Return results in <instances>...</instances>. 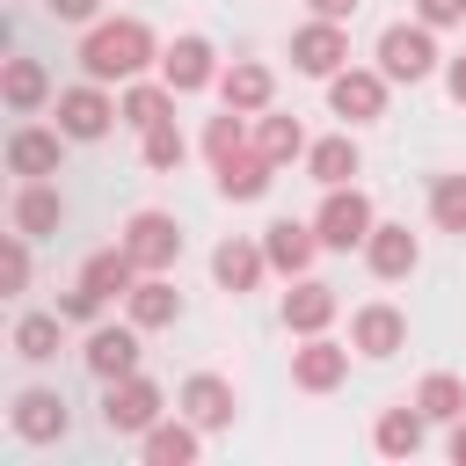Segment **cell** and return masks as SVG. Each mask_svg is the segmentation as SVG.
Listing matches in <instances>:
<instances>
[{
	"label": "cell",
	"mask_w": 466,
	"mask_h": 466,
	"mask_svg": "<svg viewBox=\"0 0 466 466\" xmlns=\"http://www.w3.org/2000/svg\"><path fill=\"white\" fill-rule=\"evenodd\" d=\"M335 313H342L335 284H320V277H291V291H284V328H291V335H328Z\"/></svg>",
	"instance_id": "cell-16"
},
{
	"label": "cell",
	"mask_w": 466,
	"mask_h": 466,
	"mask_svg": "<svg viewBox=\"0 0 466 466\" xmlns=\"http://www.w3.org/2000/svg\"><path fill=\"white\" fill-rule=\"evenodd\" d=\"M444 451H451V466H466V415L451 422V437H444Z\"/></svg>",
	"instance_id": "cell-42"
},
{
	"label": "cell",
	"mask_w": 466,
	"mask_h": 466,
	"mask_svg": "<svg viewBox=\"0 0 466 466\" xmlns=\"http://www.w3.org/2000/svg\"><path fill=\"white\" fill-rule=\"evenodd\" d=\"M371 226H379V211H371V197H364L357 182H335V189H320V211H313V233H320V248L350 255V248H364V240H371Z\"/></svg>",
	"instance_id": "cell-2"
},
{
	"label": "cell",
	"mask_w": 466,
	"mask_h": 466,
	"mask_svg": "<svg viewBox=\"0 0 466 466\" xmlns=\"http://www.w3.org/2000/svg\"><path fill=\"white\" fill-rule=\"evenodd\" d=\"M218 73H226V66H218L211 36H197V29L175 36V44L160 51V80H167L175 95H204V87H218Z\"/></svg>",
	"instance_id": "cell-9"
},
{
	"label": "cell",
	"mask_w": 466,
	"mask_h": 466,
	"mask_svg": "<svg viewBox=\"0 0 466 466\" xmlns=\"http://www.w3.org/2000/svg\"><path fill=\"white\" fill-rule=\"evenodd\" d=\"M262 255H269V269H277V277H306V269H313V255H320L313 218H277V226H262Z\"/></svg>",
	"instance_id": "cell-15"
},
{
	"label": "cell",
	"mask_w": 466,
	"mask_h": 466,
	"mask_svg": "<svg viewBox=\"0 0 466 466\" xmlns=\"http://www.w3.org/2000/svg\"><path fill=\"white\" fill-rule=\"evenodd\" d=\"M357 167H364V153H357V138H350V131H328V138H313V146H306V175H313L320 189L357 182Z\"/></svg>",
	"instance_id": "cell-23"
},
{
	"label": "cell",
	"mask_w": 466,
	"mask_h": 466,
	"mask_svg": "<svg viewBox=\"0 0 466 466\" xmlns=\"http://www.w3.org/2000/svg\"><path fill=\"white\" fill-rule=\"evenodd\" d=\"M306 7H313V15H328V22H350V15H357V0H306Z\"/></svg>",
	"instance_id": "cell-40"
},
{
	"label": "cell",
	"mask_w": 466,
	"mask_h": 466,
	"mask_svg": "<svg viewBox=\"0 0 466 466\" xmlns=\"http://www.w3.org/2000/svg\"><path fill=\"white\" fill-rule=\"evenodd\" d=\"M58 146H66V131L22 124V131L7 138V167H15L22 182H51V175H58Z\"/></svg>",
	"instance_id": "cell-22"
},
{
	"label": "cell",
	"mask_w": 466,
	"mask_h": 466,
	"mask_svg": "<svg viewBox=\"0 0 466 466\" xmlns=\"http://www.w3.org/2000/svg\"><path fill=\"white\" fill-rule=\"evenodd\" d=\"M430 226L437 233H466V175L459 167L430 182Z\"/></svg>",
	"instance_id": "cell-35"
},
{
	"label": "cell",
	"mask_w": 466,
	"mask_h": 466,
	"mask_svg": "<svg viewBox=\"0 0 466 466\" xmlns=\"http://www.w3.org/2000/svg\"><path fill=\"white\" fill-rule=\"evenodd\" d=\"M44 7H51L58 22H95V15H102V0H44Z\"/></svg>",
	"instance_id": "cell-39"
},
{
	"label": "cell",
	"mask_w": 466,
	"mask_h": 466,
	"mask_svg": "<svg viewBox=\"0 0 466 466\" xmlns=\"http://www.w3.org/2000/svg\"><path fill=\"white\" fill-rule=\"evenodd\" d=\"M58 320H66V313H22L15 335H7L15 357H22V364H51V357H58Z\"/></svg>",
	"instance_id": "cell-33"
},
{
	"label": "cell",
	"mask_w": 466,
	"mask_h": 466,
	"mask_svg": "<svg viewBox=\"0 0 466 466\" xmlns=\"http://www.w3.org/2000/svg\"><path fill=\"white\" fill-rule=\"evenodd\" d=\"M0 95H7L15 116H36V109L51 102V73H44L36 58H7V66H0Z\"/></svg>",
	"instance_id": "cell-28"
},
{
	"label": "cell",
	"mask_w": 466,
	"mask_h": 466,
	"mask_svg": "<svg viewBox=\"0 0 466 466\" xmlns=\"http://www.w3.org/2000/svg\"><path fill=\"white\" fill-rule=\"evenodd\" d=\"M444 87H451V102H466V51L444 66Z\"/></svg>",
	"instance_id": "cell-41"
},
{
	"label": "cell",
	"mask_w": 466,
	"mask_h": 466,
	"mask_svg": "<svg viewBox=\"0 0 466 466\" xmlns=\"http://www.w3.org/2000/svg\"><path fill=\"white\" fill-rule=\"evenodd\" d=\"M138 277H146V269H138V255H131L124 240H116V248H95V255L80 262V284H95L102 299H124Z\"/></svg>",
	"instance_id": "cell-27"
},
{
	"label": "cell",
	"mask_w": 466,
	"mask_h": 466,
	"mask_svg": "<svg viewBox=\"0 0 466 466\" xmlns=\"http://www.w3.org/2000/svg\"><path fill=\"white\" fill-rule=\"evenodd\" d=\"M218 102L240 109V116H262V109L277 102V73H269L262 58H233V66L218 73Z\"/></svg>",
	"instance_id": "cell-18"
},
{
	"label": "cell",
	"mask_w": 466,
	"mask_h": 466,
	"mask_svg": "<svg viewBox=\"0 0 466 466\" xmlns=\"http://www.w3.org/2000/svg\"><path fill=\"white\" fill-rule=\"evenodd\" d=\"M0 284L22 291L29 284V233H7V255H0Z\"/></svg>",
	"instance_id": "cell-36"
},
{
	"label": "cell",
	"mask_w": 466,
	"mask_h": 466,
	"mask_svg": "<svg viewBox=\"0 0 466 466\" xmlns=\"http://www.w3.org/2000/svg\"><path fill=\"white\" fill-rule=\"evenodd\" d=\"M116 109H124V124H131V131H153V124H167V116H175V87L138 73V80H124Z\"/></svg>",
	"instance_id": "cell-26"
},
{
	"label": "cell",
	"mask_w": 466,
	"mask_h": 466,
	"mask_svg": "<svg viewBox=\"0 0 466 466\" xmlns=\"http://www.w3.org/2000/svg\"><path fill=\"white\" fill-rule=\"evenodd\" d=\"M306 146H313V138H306V124H299V116H277V109H262V116H255V153H269L277 167L306 160Z\"/></svg>",
	"instance_id": "cell-30"
},
{
	"label": "cell",
	"mask_w": 466,
	"mask_h": 466,
	"mask_svg": "<svg viewBox=\"0 0 466 466\" xmlns=\"http://www.w3.org/2000/svg\"><path fill=\"white\" fill-rule=\"evenodd\" d=\"M138 160H146L153 175H175V167L189 160V138H182V124L167 116V124H153V131H138Z\"/></svg>",
	"instance_id": "cell-34"
},
{
	"label": "cell",
	"mask_w": 466,
	"mask_h": 466,
	"mask_svg": "<svg viewBox=\"0 0 466 466\" xmlns=\"http://www.w3.org/2000/svg\"><path fill=\"white\" fill-rule=\"evenodd\" d=\"M160 415H167V393H160L146 371H131V379H109V386H102V430H109V437H146Z\"/></svg>",
	"instance_id": "cell-3"
},
{
	"label": "cell",
	"mask_w": 466,
	"mask_h": 466,
	"mask_svg": "<svg viewBox=\"0 0 466 466\" xmlns=\"http://www.w3.org/2000/svg\"><path fill=\"white\" fill-rule=\"evenodd\" d=\"M342 379H350V342L299 335V350H291V386H299V393H335Z\"/></svg>",
	"instance_id": "cell-12"
},
{
	"label": "cell",
	"mask_w": 466,
	"mask_h": 466,
	"mask_svg": "<svg viewBox=\"0 0 466 466\" xmlns=\"http://www.w3.org/2000/svg\"><path fill=\"white\" fill-rule=\"evenodd\" d=\"M102 306H109V299H102L95 284H73V291L58 299V313H66V320H87V328H95V313H102Z\"/></svg>",
	"instance_id": "cell-37"
},
{
	"label": "cell",
	"mask_w": 466,
	"mask_h": 466,
	"mask_svg": "<svg viewBox=\"0 0 466 466\" xmlns=\"http://www.w3.org/2000/svg\"><path fill=\"white\" fill-rule=\"evenodd\" d=\"M371 444L386 451V459H415L422 444H430V415L408 400V408H386L379 422H371Z\"/></svg>",
	"instance_id": "cell-25"
},
{
	"label": "cell",
	"mask_w": 466,
	"mask_h": 466,
	"mask_svg": "<svg viewBox=\"0 0 466 466\" xmlns=\"http://www.w3.org/2000/svg\"><path fill=\"white\" fill-rule=\"evenodd\" d=\"M146 66H160V36L138 22V15H116V22H87V36H80V73L87 80H138Z\"/></svg>",
	"instance_id": "cell-1"
},
{
	"label": "cell",
	"mask_w": 466,
	"mask_h": 466,
	"mask_svg": "<svg viewBox=\"0 0 466 466\" xmlns=\"http://www.w3.org/2000/svg\"><path fill=\"white\" fill-rule=\"evenodd\" d=\"M350 350L371 357V364H379V357H400V350H408V313L386 306V299L357 306V313H350Z\"/></svg>",
	"instance_id": "cell-11"
},
{
	"label": "cell",
	"mask_w": 466,
	"mask_h": 466,
	"mask_svg": "<svg viewBox=\"0 0 466 466\" xmlns=\"http://www.w3.org/2000/svg\"><path fill=\"white\" fill-rule=\"evenodd\" d=\"M109 124H124V109H116V95H109L102 80L58 87V131H66V138L95 146V138H109Z\"/></svg>",
	"instance_id": "cell-6"
},
{
	"label": "cell",
	"mask_w": 466,
	"mask_h": 466,
	"mask_svg": "<svg viewBox=\"0 0 466 466\" xmlns=\"http://www.w3.org/2000/svg\"><path fill=\"white\" fill-rule=\"evenodd\" d=\"M415 22H430V29H451V22H466V0H415Z\"/></svg>",
	"instance_id": "cell-38"
},
{
	"label": "cell",
	"mask_w": 466,
	"mask_h": 466,
	"mask_svg": "<svg viewBox=\"0 0 466 466\" xmlns=\"http://www.w3.org/2000/svg\"><path fill=\"white\" fill-rule=\"evenodd\" d=\"M211 277H218V291H233V299H240V291H255V284L269 277L262 240H240V233H233V240H218V248H211Z\"/></svg>",
	"instance_id": "cell-20"
},
{
	"label": "cell",
	"mask_w": 466,
	"mask_h": 466,
	"mask_svg": "<svg viewBox=\"0 0 466 466\" xmlns=\"http://www.w3.org/2000/svg\"><path fill=\"white\" fill-rule=\"evenodd\" d=\"M124 248L138 255V269H175V262H182V226H175V211H131V218H124Z\"/></svg>",
	"instance_id": "cell-10"
},
{
	"label": "cell",
	"mask_w": 466,
	"mask_h": 466,
	"mask_svg": "<svg viewBox=\"0 0 466 466\" xmlns=\"http://www.w3.org/2000/svg\"><path fill=\"white\" fill-rule=\"evenodd\" d=\"M138 335H146L138 320H124V328L95 320V328H87V342H80V364H87L102 386H109V379H131V371H138V357H146V350H138Z\"/></svg>",
	"instance_id": "cell-8"
},
{
	"label": "cell",
	"mask_w": 466,
	"mask_h": 466,
	"mask_svg": "<svg viewBox=\"0 0 466 466\" xmlns=\"http://www.w3.org/2000/svg\"><path fill=\"white\" fill-rule=\"evenodd\" d=\"M211 175H218V197H226V204H255V197H269V182H277V160L248 146L240 160H226V167H211Z\"/></svg>",
	"instance_id": "cell-24"
},
{
	"label": "cell",
	"mask_w": 466,
	"mask_h": 466,
	"mask_svg": "<svg viewBox=\"0 0 466 466\" xmlns=\"http://www.w3.org/2000/svg\"><path fill=\"white\" fill-rule=\"evenodd\" d=\"M386 73L379 66H342L335 80H328V109L342 116V124H379L386 116Z\"/></svg>",
	"instance_id": "cell-7"
},
{
	"label": "cell",
	"mask_w": 466,
	"mask_h": 466,
	"mask_svg": "<svg viewBox=\"0 0 466 466\" xmlns=\"http://www.w3.org/2000/svg\"><path fill=\"white\" fill-rule=\"evenodd\" d=\"M364 269H371L379 284H400V277H415V269H422V240H415L408 226L379 218V226H371V240H364Z\"/></svg>",
	"instance_id": "cell-13"
},
{
	"label": "cell",
	"mask_w": 466,
	"mask_h": 466,
	"mask_svg": "<svg viewBox=\"0 0 466 466\" xmlns=\"http://www.w3.org/2000/svg\"><path fill=\"white\" fill-rule=\"evenodd\" d=\"M255 116H240V109H218V116H204V160L211 167H226V160H240L248 146H255V131H248Z\"/></svg>",
	"instance_id": "cell-31"
},
{
	"label": "cell",
	"mask_w": 466,
	"mask_h": 466,
	"mask_svg": "<svg viewBox=\"0 0 466 466\" xmlns=\"http://www.w3.org/2000/svg\"><path fill=\"white\" fill-rule=\"evenodd\" d=\"M197 451H204V430H197L189 415H175V422L160 415V422L138 437V459H146V466H197Z\"/></svg>",
	"instance_id": "cell-21"
},
{
	"label": "cell",
	"mask_w": 466,
	"mask_h": 466,
	"mask_svg": "<svg viewBox=\"0 0 466 466\" xmlns=\"http://www.w3.org/2000/svg\"><path fill=\"white\" fill-rule=\"evenodd\" d=\"M291 66H299L306 80H335V73L350 66V22H328V15L299 22V29H291Z\"/></svg>",
	"instance_id": "cell-5"
},
{
	"label": "cell",
	"mask_w": 466,
	"mask_h": 466,
	"mask_svg": "<svg viewBox=\"0 0 466 466\" xmlns=\"http://www.w3.org/2000/svg\"><path fill=\"white\" fill-rule=\"evenodd\" d=\"M7 422H15L22 444H58V437L73 430V415H66V400H58L51 386H22L15 408H7Z\"/></svg>",
	"instance_id": "cell-14"
},
{
	"label": "cell",
	"mask_w": 466,
	"mask_h": 466,
	"mask_svg": "<svg viewBox=\"0 0 466 466\" xmlns=\"http://www.w3.org/2000/svg\"><path fill=\"white\" fill-rule=\"evenodd\" d=\"M58 218H66V197H58L51 182H22V189H15V233L44 240V233H58Z\"/></svg>",
	"instance_id": "cell-29"
},
{
	"label": "cell",
	"mask_w": 466,
	"mask_h": 466,
	"mask_svg": "<svg viewBox=\"0 0 466 466\" xmlns=\"http://www.w3.org/2000/svg\"><path fill=\"white\" fill-rule=\"evenodd\" d=\"M408 400H415L430 422H444V430H451V422L466 415V379H459V371H430V379H422Z\"/></svg>",
	"instance_id": "cell-32"
},
{
	"label": "cell",
	"mask_w": 466,
	"mask_h": 466,
	"mask_svg": "<svg viewBox=\"0 0 466 466\" xmlns=\"http://www.w3.org/2000/svg\"><path fill=\"white\" fill-rule=\"evenodd\" d=\"M175 408L197 422V430H226L233 415H240V400H233V386L218 379V371H189L182 379V393H175Z\"/></svg>",
	"instance_id": "cell-17"
},
{
	"label": "cell",
	"mask_w": 466,
	"mask_h": 466,
	"mask_svg": "<svg viewBox=\"0 0 466 466\" xmlns=\"http://www.w3.org/2000/svg\"><path fill=\"white\" fill-rule=\"evenodd\" d=\"M379 73L386 80H430L437 73V29L430 22H386L379 29Z\"/></svg>",
	"instance_id": "cell-4"
},
{
	"label": "cell",
	"mask_w": 466,
	"mask_h": 466,
	"mask_svg": "<svg viewBox=\"0 0 466 466\" xmlns=\"http://www.w3.org/2000/svg\"><path fill=\"white\" fill-rule=\"evenodd\" d=\"M124 320H138L146 335H153V328H175V320H182V291L167 284V269H146V277H138V284L124 291Z\"/></svg>",
	"instance_id": "cell-19"
}]
</instances>
